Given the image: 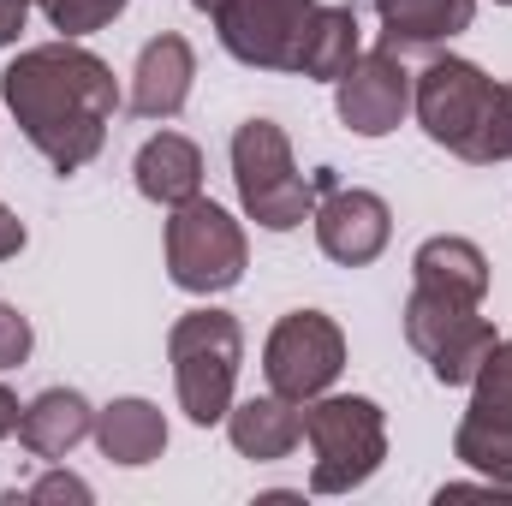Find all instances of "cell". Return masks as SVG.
<instances>
[{"label": "cell", "mask_w": 512, "mask_h": 506, "mask_svg": "<svg viewBox=\"0 0 512 506\" xmlns=\"http://www.w3.org/2000/svg\"><path fill=\"white\" fill-rule=\"evenodd\" d=\"M471 411L512 423V346L507 340L483 358V370H477V381H471Z\"/></svg>", "instance_id": "cell-23"}, {"label": "cell", "mask_w": 512, "mask_h": 506, "mask_svg": "<svg viewBox=\"0 0 512 506\" xmlns=\"http://www.w3.org/2000/svg\"><path fill=\"white\" fill-rule=\"evenodd\" d=\"M30 6H36V0H0V48H12V42L24 36V24H30Z\"/></svg>", "instance_id": "cell-27"}, {"label": "cell", "mask_w": 512, "mask_h": 506, "mask_svg": "<svg viewBox=\"0 0 512 506\" xmlns=\"http://www.w3.org/2000/svg\"><path fill=\"white\" fill-rule=\"evenodd\" d=\"M18 251H24V221L0 203V262H6V256H18Z\"/></svg>", "instance_id": "cell-28"}, {"label": "cell", "mask_w": 512, "mask_h": 506, "mask_svg": "<svg viewBox=\"0 0 512 506\" xmlns=\"http://www.w3.org/2000/svg\"><path fill=\"white\" fill-rule=\"evenodd\" d=\"M191 6L215 24L221 48L256 72H292L298 30L316 12V0H191Z\"/></svg>", "instance_id": "cell-8"}, {"label": "cell", "mask_w": 512, "mask_h": 506, "mask_svg": "<svg viewBox=\"0 0 512 506\" xmlns=\"http://www.w3.org/2000/svg\"><path fill=\"white\" fill-rule=\"evenodd\" d=\"M191 84H197V54H191V42L173 36V30H161L155 42H143V54H137V66H131L126 108L137 120H161V126H167V120L191 102Z\"/></svg>", "instance_id": "cell-11"}, {"label": "cell", "mask_w": 512, "mask_h": 506, "mask_svg": "<svg viewBox=\"0 0 512 506\" xmlns=\"http://www.w3.org/2000/svg\"><path fill=\"white\" fill-rule=\"evenodd\" d=\"M459 161H471V167L512 161V84H495V102H489V114H483L477 137L459 149Z\"/></svg>", "instance_id": "cell-21"}, {"label": "cell", "mask_w": 512, "mask_h": 506, "mask_svg": "<svg viewBox=\"0 0 512 506\" xmlns=\"http://www.w3.org/2000/svg\"><path fill=\"white\" fill-rule=\"evenodd\" d=\"M334 108L340 126L352 137H387L411 114V72L393 48H370L346 66V78L334 84Z\"/></svg>", "instance_id": "cell-9"}, {"label": "cell", "mask_w": 512, "mask_h": 506, "mask_svg": "<svg viewBox=\"0 0 512 506\" xmlns=\"http://www.w3.org/2000/svg\"><path fill=\"white\" fill-rule=\"evenodd\" d=\"M131 179H137V197H149L155 209H179V203L203 197V149L179 131H155L137 149Z\"/></svg>", "instance_id": "cell-13"}, {"label": "cell", "mask_w": 512, "mask_h": 506, "mask_svg": "<svg viewBox=\"0 0 512 506\" xmlns=\"http://www.w3.org/2000/svg\"><path fill=\"white\" fill-rule=\"evenodd\" d=\"M0 102L54 173H78L108 143V126L120 114V84L108 60L60 36V42L24 48L0 72Z\"/></svg>", "instance_id": "cell-1"}, {"label": "cell", "mask_w": 512, "mask_h": 506, "mask_svg": "<svg viewBox=\"0 0 512 506\" xmlns=\"http://www.w3.org/2000/svg\"><path fill=\"white\" fill-rule=\"evenodd\" d=\"M358 54H364V48H358V12L316 0V12H310L304 30H298L292 72H298V78H316V84H340Z\"/></svg>", "instance_id": "cell-17"}, {"label": "cell", "mask_w": 512, "mask_h": 506, "mask_svg": "<svg viewBox=\"0 0 512 506\" xmlns=\"http://www.w3.org/2000/svg\"><path fill=\"white\" fill-rule=\"evenodd\" d=\"M36 334H30V316H18L12 304H0V370H18L30 358Z\"/></svg>", "instance_id": "cell-25"}, {"label": "cell", "mask_w": 512, "mask_h": 506, "mask_svg": "<svg viewBox=\"0 0 512 506\" xmlns=\"http://www.w3.org/2000/svg\"><path fill=\"white\" fill-rule=\"evenodd\" d=\"M340 370H346V334L328 310H292L268 328V346H262L268 393L310 405L316 393H328L340 381Z\"/></svg>", "instance_id": "cell-6"}, {"label": "cell", "mask_w": 512, "mask_h": 506, "mask_svg": "<svg viewBox=\"0 0 512 506\" xmlns=\"http://www.w3.org/2000/svg\"><path fill=\"white\" fill-rule=\"evenodd\" d=\"M245 227L209 203V197H191L179 209H167V274L179 292H197V298H215V292H233L245 280Z\"/></svg>", "instance_id": "cell-5"}, {"label": "cell", "mask_w": 512, "mask_h": 506, "mask_svg": "<svg viewBox=\"0 0 512 506\" xmlns=\"http://www.w3.org/2000/svg\"><path fill=\"white\" fill-rule=\"evenodd\" d=\"M233 185H239L245 215L262 233H292L316 215V197L334 185V167L298 173L292 137L274 120H245L233 131Z\"/></svg>", "instance_id": "cell-2"}, {"label": "cell", "mask_w": 512, "mask_h": 506, "mask_svg": "<svg viewBox=\"0 0 512 506\" xmlns=\"http://www.w3.org/2000/svg\"><path fill=\"white\" fill-rule=\"evenodd\" d=\"M36 6H42V18H48L66 42L96 36V30H108V24L126 12V0H36Z\"/></svg>", "instance_id": "cell-22"}, {"label": "cell", "mask_w": 512, "mask_h": 506, "mask_svg": "<svg viewBox=\"0 0 512 506\" xmlns=\"http://www.w3.org/2000/svg\"><path fill=\"white\" fill-rule=\"evenodd\" d=\"M495 6H512V0H495Z\"/></svg>", "instance_id": "cell-30"}, {"label": "cell", "mask_w": 512, "mask_h": 506, "mask_svg": "<svg viewBox=\"0 0 512 506\" xmlns=\"http://www.w3.org/2000/svg\"><path fill=\"white\" fill-rule=\"evenodd\" d=\"M465 495H489V501H512V483H501V477H477V483H441L435 489V501H465Z\"/></svg>", "instance_id": "cell-26"}, {"label": "cell", "mask_w": 512, "mask_h": 506, "mask_svg": "<svg viewBox=\"0 0 512 506\" xmlns=\"http://www.w3.org/2000/svg\"><path fill=\"white\" fill-rule=\"evenodd\" d=\"M18 417H24L18 393H12V387H0V441H6V435H18Z\"/></svg>", "instance_id": "cell-29"}, {"label": "cell", "mask_w": 512, "mask_h": 506, "mask_svg": "<svg viewBox=\"0 0 512 506\" xmlns=\"http://www.w3.org/2000/svg\"><path fill=\"white\" fill-rule=\"evenodd\" d=\"M96 435V405L78 393V387H48V393H36L30 405H24V417H18V441H24V453H36V459H66L78 441H90Z\"/></svg>", "instance_id": "cell-15"}, {"label": "cell", "mask_w": 512, "mask_h": 506, "mask_svg": "<svg viewBox=\"0 0 512 506\" xmlns=\"http://www.w3.org/2000/svg\"><path fill=\"white\" fill-rule=\"evenodd\" d=\"M167 364H173L179 411L197 429L227 423V411L239 399V364H245V328H239V316H227L215 304L185 310L167 328Z\"/></svg>", "instance_id": "cell-3"}, {"label": "cell", "mask_w": 512, "mask_h": 506, "mask_svg": "<svg viewBox=\"0 0 512 506\" xmlns=\"http://www.w3.org/2000/svg\"><path fill=\"white\" fill-rule=\"evenodd\" d=\"M489 102H495V78L477 60H459V54H441V60H429L411 78V114H417V126L429 131V143H441L453 155L477 137Z\"/></svg>", "instance_id": "cell-7"}, {"label": "cell", "mask_w": 512, "mask_h": 506, "mask_svg": "<svg viewBox=\"0 0 512 506\" xmlns=\"http://www.w3.org/2000/svg\"><path fill=\"white\" fill-rule=\"evenodd\" d=\"M96 447H102V459H114V465H149V459H161L167 453V417H161V405H149V399H114V405H102L96 411Z\"/></svg>", "instance_id": "cell-18"}, {"label": "cell", "mask_w": 512, "mask_h": 506, "mask_svg": "<svg viewBox=\"0 0 512 506\" xmlns=\"http://www.w3.org/2000/svg\"><path fill=\"white\" fill-rule=\"evenodd\" d=\"M316 245L328 262H340V268H364V262H376L387 251V239H393V209H387L376 191H364V185H328L322 197H316Z\"/></svg>", "instance_id": "cell-10"}, {"label": "cell", "mask_w": 512, "mask_h": 506, "mask_svg": "<svg viewBox=\"0 0 512 506\" xmlns=\"http://www.w3.org/2000/svg\"><path fill=\"white\" fill-rule=\"evenodd\" d=\"M411 286L435 292V298H453V304H483L489 298V256L459 233H435L411 256Z\"/></svg>", "instance_id": "cell-12"}, {"label": "cell", "mask_w": 512, "mask_h": 506, "mask_svg": "<svg viewBox=\"0 0 512 506\" xmlns=\"http://www.w3.org/2000/svg\"><path fill=\"white\" fill-rule=\"evenodd\" d=\"M382 18V48L411 54V48H441L459 30H471L477 0H370Z\"/></svg>", "instance_id": "cell-16"}, {"label": "cell", "mask_w": 512, "mask_h": 506, "mask_svg": "<svg viewBox=\"0 0 512 506\" xmlns=\"http://www.w3.org/2000/svg\"><path fill=\"white\" fill-rule=\"evenodd\" d=\"M6 501H30V506H90L96 501V489L84 483V477H72V471H48V477H36L30 489H18V495H6Z\"/></svg>", "instance_id": "cell-24"}, {"label": "cell", "mask_w": 512, "mask_h": 506, "mask_svg": "<svg viewBox=\"0 0 512 506\" xmlns=\"http://www.w3.org/2000/svg\"><path fill=\"white\" fill-rule=\"evenodd\" d=\"M453 459L471 465L477 477H501V483H512V423L483 417V411L465 405V417H459V429H453Z\"/></svg>", "instance_id": "cell-19"}, {"label": "cell", "mask_w": 512, "mask_h": 506, "mask_svg": "<svg viewBox=\"0 0 512 506\" xmlns=\"http://www.w3.org/2000/svg\"><path fill=\"white\" fill-rule=\"evenodd\" d=\"M310 441V495H352L387 459V411L364 393H316L304 405Z\"/></svg>", "instance_id": "cell-4"}, {"label": "cell", "mask_w": 512, "mask_h": 506, "mask_svg": "<svg viewBox=\"0 0 512 506\" xmlns=\"http://www.w3.org/2000/svg\"><path fill=\"white\" fill-rule=\"evenodd\" d=\"M501 346V334H495V322L477 310L465 328H453L441 346H435V358H423L429 364V376L441 381V387H471L477 381V370H483V358Z\"/></svg>", "instance_id": "cell-20"}, {"label": "cell", "mask_w": 512, "mask_h": 506, "mask_svg": "<svg viewBox=\"0 0 512 506\" xmlns=\"http://www.w3.org/2000/svg\"><path fill=\"white\" fill-rule=\"evenodd\" d=\"M227 441L239 459L274 465L304 441V405L280 399V393H256V399H233L227 411Z\"/></svg>", "instance_id": "cell-14"}]
</instances>
